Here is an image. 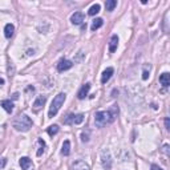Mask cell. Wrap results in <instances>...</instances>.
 <instances>
[{
    "label": "cell",
    "instance_id": "obj_1",
    "mask_svg": "<svg viewBox=\"0 0 170 170\" xmlns=\"http://www.w3.org/2000/svg\"><path fill=\"white\" fill-rule=\"evenodd\" d=\"M117 114H118V106L113 105L109 110H101L95 114V124L97 128H102L105 125L113 122L116 120Z\"/></svg>",
    "mask_w": 170,
    "mask_h": 170
},
{
    "label": "cell",
    "instance_id": "obj_2",
    "mask_svg": "<svg viewBox=\"0 0 170 170\" xmlns=\"http://www.w3.org/2000/svg\"><path fill=\"white\" fill-rule=\"evenodd\" d=\"M32 120L29 118L27 114H20L16 117V120L13 121V128L19 132H28L32 128Z\"/></svg>",
    "mask_w": 170,
    "mask_h": 170
},
{
    "label": "cell",
    "instance_id": "obj_3",
    "mask_svg": "<svg viewBox=\"0 0 170 170\" xmlns=\"http://www.w3.org/2000/svg\"><path fill=\"white\" fill-rule=\"evenodd\" d=\"M65 98H67V95H65V93H58V95L53 98V101H52V104H51L49 112H48V116H49L51 118H52V117H55V116L57 114V112H58V110H60V108H61V105L64 104Z\"/></svg>",
    "mask_w": 170,
    "mask_h": 170
},
{
    "label": "cell",
    "instance_id": "obj_4",
    "mask_svg": "<svg viewBox=\"0 0 170 170\" xmlns=\"http://www.w3.org/2000/svg\"><path fill=\"white\" fill-rule=\"evenodd\" d=\"M82 121H84V114H69L67 118L64 120V122L68 125H73V124L78 125V124H81Z\"/></svg>",
    "mask_w": 170,
    "mask_h": 170
},
{
    "label": "cell",
    "instance_id": "obj_5",
    "mask_svg": "<svg viewBox=\"0 0 170 170\" xmlns=\"http://www.w3.org/2000/svg\"><path fill=\"white\" fill-rule=\"evenodd\" d=\"M73 67V62L71 60H61L60 62L57 64V71L58 72H64V71H68Z\"/></svg>",
    "mask_w": 170,
    "mask_h": 170
},
{
    "label": "cell",
    "instance_id": "obj_6",
    "mask_svg": "<svg viewBox=\"0 0 170 170\" xmlns=\"http://www.w3.org/2000/svg\"><path fill=\"white\" fill-rule=\"evenodd\" d=\"M45 101H47V97L45 96H39V97H37L36 101L33 102V110H35V112H39V110L44 106Z\"/></svg>",
    "mask_w": 170,
    "mask_h": 170
},
{
    "label": "cell",
    "instance_id": "obj_7",
    "mask_svg": "<svg viewBox=\"0 0 170 170\" xmlns=\"http://www.w3.org/2000/svg\"><path fill=\"white\" fill-rule=\"evenodd\" d=\"M89 91H91V84L89 82H86V84H84L81 86V89L78 91V93H77V97L80 100H82V98H85L86 96H88V93H89Z\"/></svg>",
    "mask_w": 170,
    "mask_h": 170
},
{
    "label": "cell",
    "instance_id": "obj_8",
    "mask_svg": "<svg viewBox=\"0 0 170 170\" xmlns=\"http://www.w3.org/2000/svg\"><path fill=\"white\" fill-rule=\"evenodd\" d=\"M114 73V69L112 67H109V68H106L105 71H104V73L101 76V82L102 84H106V82L110 80V77H112V75Z\"/></svg>",
    "mask_w": 170,
    "mask_h": 170
},
{
    "label": "cell",
    "instance_id": "obj_9",
    "mask_svg": "<svg viewBox=\"0 0 170 170\" xmlns=\"http://www.w3.org/2000/svg\"><path fill=\"white\" fill-rule=\"evenodd\" d=\"M71 22L73 24H76V25L81 24L82 22H84V13L82 12H75L73 15H72V17H71Z\"/></svg>",
    "mask_w": 170,
    "mask_h": 170
},
{
    "label": "cell",
    "instance_id": "obj_10",
    "mask_svg": "<svg viewBox=\"0 0 170 170\" xmlns=\"http://www.w3.org/2000/svg\"><path fill=\"white\" fill-rule=\"evenodd\" d=\"M117 45H118V36H117V35H113V36L110 37V43H109V52L110 53L116 52Z\"/></svg>",
    "mask_w": 170,
    "mask_h": 170
},
{
    "label": "cell",
    "instance_id": "obj_11",
    "mask_svg": "<svg viewBox=\"0 0 170 170\" xmlns=\"http://www.w3.org/2000/svg\"><path fill=\"white\" fill-rule=\"evenodd\" d=\"M101 158H102V166H104V168L110 169V154H109V152L104 150Z\"/></svg>",
    "mask_w": 170,
    "mask_h": 170
},
{
    "label": "cell",
    "instance_id": "obj_12",
    "mask_svg": "<svg viewBox=\"0 0 170 170\" xmlns=\"http://www.w3.org/2000/svg\"><path fill=\"white\" fill-rule=\"evenodd\" d=\"M19 164L23 170H28L31 168V165H32V159H29L28 157H23V158H20Z\"/></svg>",
    "mask_w": 170,
    "mask_h": 170
},
{
    "label": "cell",
    "instance_id": "obj_13",
    "mask_svg": "<svg viewBox=\"0 0 170 170\" xmlns=\"http://www.w3.org/2000/svg\"><path fill=\"white\" fill-rule=\"evenodd\" d=\"M159 82H161L162 86H165V88H168L170 85V75L168 72H165V73H162L159 76Z\"/></svg>",
    "mask_w": 170,
    "mask_h": 170
},
{
    "label": "cell",
    "instance_id": "obj_14",
    "mask_svg": "<svg viewBox=\"0 0 170 170\" xmlns=\"http://www.w3.org/2000/svg\"><path fill=\"white\" fill-rule=\"evenodd\" d=\"M13 32H15V27H13L12 24H7L4 27V35H5L7 39H11L13 36Z\"/></svg>",
    "mask_w": 170,
    "mask_h": 170
},
{
    "label": "cell",
    "instance_id": "obj_15",
    "mask_svg": "<svg viewBox=\"0 0 170 170\" xmlns=\"http://www.w3.org/2000/svg\"><path fill=\"white\" fill-rule=\"evenodd\" d=\"M2 106L5 109V112L12 113V110H13V104H12L11 100H3V101H2Z\"/></svg>",
    "mask_w": 170,
    "mask_h": 170
},
{
    "label": "cell",
    "instance_id": "obj_16",
    "mask_svg": "<svg viewBox=\"0 0 170 170\" xmlns=\"http://www.w3.org/2000/svg\"><path fill=\"white\" fill-rule=\"evenodd\" d=\"M61 153H62V155H69V153H71V142L68 140L64 141V144H62Z\"/></svg>",
    "mask_w": 170,
    "mask_h": 170
},
{
    "label": "cell",
    "instance_id": "obj_17",
    "mask_svg": "<svg viewBox=\"0 0 170 170\" xmlns=\"http://www.w3.org/2000/svg\"><path fill=\"white\" fill-rule=\"evenodd\" d=\"M73 168H75V170H89V166L86 165L84 161H77V162H75Z\"/></svg>",
    "mask_w": 170,
    "mask_h": 170
},
{
    "label": "cell",
    "instance_id": "obj_18",
    "mask_svg": "<svg viewBox=\"0 0 170 170\" xmlns=\"http://www.w3.org/2000/svg\"><path fill=\"white\" fill-rule=\"evenodd\" d=\"M102 24H104V20L102 19H95L93 20V23H92V25H91V29L92 31H96V29H98L100 27H102Z\"/></svg>",
    "mask_w": 170,
    "mask_h": 170
},
{
    "label": "cell",
    "instance_id": "obj_19",
    "mask_svg": "<svg viewBox=\"0 0 170 170\" xmlns=\"http://www.w3.org/2000/svg\"><path fill=\"white\" fill-rule=\"evenodd\" d=\"M100 8H101V7H100V4H93L91 8H89L88 13H89L91 16H95V15H97V13L100 12Z\"/></svg>",
    "mask_w": 170,
    "mask_h": 170
},
{
    "label": "cell",
    "instance_id": "obj_20",
    "mask_svg": "<svg viewBox=\"0 0 170 170\" xmlns=\"http://www.w3.org/2000/svg\"><path fill=\"white\" fill-rule=\"evenodd\" d=\"M47 133L49 134L51 137H53L55 134L58 133V126H57V125H52V126H49V128L47 129Z\"/></svg>",
    "mask_w": 170,
    "mask_h": 170
},
{
    "label": "cell",
    "instance_id": "obj_21",
    "mask_svg": "<svg viewBox=\"0 0 170 170\" xmlns=\"http://www.w3.org/2000/svg\"><path fill=\"white\" fill-rule=\"evenodd\" d=\"M117 5V2L116 0H108V2L105 3V8H106V11H113L114 9V7Z\"/></svg>",
    "mask_w": 170,
    "mask_h": 170
},
{
    "label": "cell",
    "instance_id": "obj_22",
    "mask_svg": "<svg viewBox=\"0 0 170 170\" xmlns=\"http://www.w3.org/2000/svg\"><path fill=\"white\" fill-rule=\"evenodd\" d=\"M37 142H39V145H40V149L37 150V155L40 157V155L43 154V152H44V148H45V142L41 140V138H39V140H37Z\"/></svg>",
    "mask_w": 170,
    "mask_h": 170
},
{
    "label": "cell",
    "instance_id": "obj_23",
    "mask_svg": "<svg viewBox=\"0 0 170 170\" xmlns=\"http://www.w3.org/2000/svg\"><path fill=\"white\" fill-rule=\"evenodd\" d=\"M82 56H84V52H82V51H80V52H78V55H77V57L75 58V62H78V61H81Z\"/></svg>",
    "mask_w": 170,
    "mask_h": 170
},
{
    "label": "cell",
    "instance_id": "obj_24",
    "mask_svg": "<svg viewBox=\"0 0 170 170\" xmlns=\"http://www.w3.org/2000/svg\"><path fill=\"white\" fill-rule=\"evenodd\" d=\"M162 152L166 154V155H169L170 153H169V145L166 144V145H164V148H162Z\"/></svg>",
    "mask_w": 170,
    "mask_h": 170
},
{
    "label": "cell",
    "instance_id": "obj_25",
    "mask_svg": "<svg viewBox=\"0 0 170 170\" xmlns=\"http://www.w3.org/2000/svg\"><path fill=\"white\" fill-rule=\"evenodd\" d=\"M88 140H89V138H88V133H82L81 134V141L82 142H86Z\"/></svg>",
    "mask_w": 170,
    "mask_h": 170
},
{
    "label": "cell",
    "instance_id": "obj_26",
    "mask_svg": "<svg viewBox=\"0 0 170 170\" xmlns=\"http://www.w3.org/2000/svg\"><path fill=\"white\" fill-rule=\"evenodd\" d=\"M165 126H166V129H170V120L169 118H165Z\"/></svg>",
    "mask_w": 170,
    "mask_h": 170
},
{
    "label": "cell",
    "instance_id": "obj_27",
    "mask_svg": "<svg viewBox=\"0 0 170 170\" xmlns=\"http://www.w3.org/2000/svg\"><path fill=\"white\" fill-rule=\"evenodd\" d=\"M148 77H149V72H148V71H144V73H142V78H144V80H148Z\"/></svg>",
    "mask_w": 170,
    "mask_h": 170
},
{
    "label": "cell",
    "instance_id": "obj_28",
    "mask_svg": "<svg viewBox=\"0 0 170 170\" xmlns=\"http://www.w3.org/2000/svg\"><path fill=\"white\" fill-rule=\"evenodd\" d=\"M152 170H164V169L159 168L158 165H152Z\"/></svg>",
    "mask_w": 170,
    "mask_h": 170
},
{
    "label": "cell",
    "instance_id": "obj_29",
    "mask_svg": "<svg viewBox=\"0 0 170 170\" xmlns=\"http://www.w3.org/2000/svg\"><path fill=\"white\" fill-rule=\"evenodd\" d=\"M4 165H5V161H4V159H0V169H2Z\"/></svg>",
    "mask_w": 170,
    "mask_h": 170
},
{
    "label": "cell",
    "instance_id": "obj_30",
    "mask_svg": "<svg viewBox=\"0 0 170 170\" xmlns=\"http://www.w3.org/2000/svg\"><path fill=\"white\" fill-rule=\"evenodd\" d=\"M3 84H4V80H3L2 77H0V85H3Z\"/></svg>",
    "mask_w": 170,
    "mask_h": 170
},
{
    "label": "cell",
    "instance_id": "obj_31",
    "mask_svg": "<svg viewBox=\"0 0 170 170\" xmlns=\"http://www.w3.org/2000/svg\"><path fill=\"white\" fill-rule=\"evenodd\" d=\"M17 97H19V95H17V93H15V95H13V100H16Z\"/></svg>",
    "mask_w": 170,
    "mask_h": 170
}]
</instances>
